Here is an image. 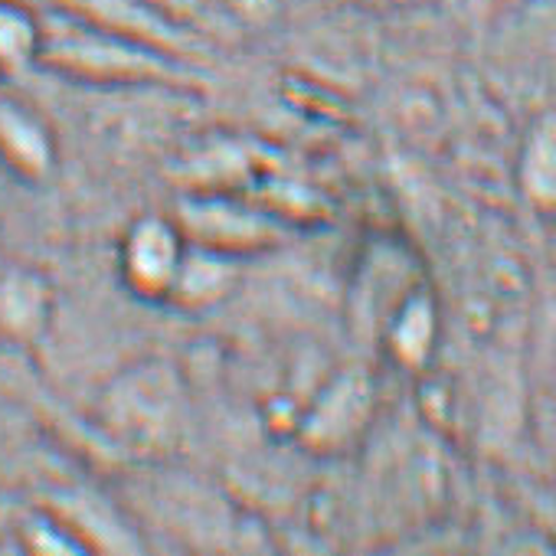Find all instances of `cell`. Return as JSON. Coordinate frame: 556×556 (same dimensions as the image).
I'll return each instance as SVG.
<instances>
[{
    "instance_id": "obj_3",
    "label": "cell",
    "mask_w": 556,
    "mask_h": 556,
    "mask_svg": "<svg viewBox=\"0 0 556 556\" xmlns=\"http://www.w3.org/2000/svg\"><path fill=\"white\" fill-rule=\"evenodd\" d=\"M190 239L170 216H138L118 239L122 286L144 302H167Z\"/></svg>"
},
{
    "instance_id": "obj_12",
    "label": "cell",
    "mask_w": 556,
    "mask_h": 556,
    "mask_svg": "<svg viewBox=\"0 0 556 556\" xmlns=\"http://www.w3.org/2000/svg\"><path fill=\"white\" fill-rule=\"evenodd\" d=\"M216 17H226L236 27H265L278 14V0H210Z\"/></svg>"
},
{
    "instance_id": "obj_5",
    "label": "cell",
    "mask_w": 556,
    "mask_h": 556,
    "mask_svg": "<svg viewBox=\"0 0 556 556\" xmlns=\"http://www.w3.org/2000/svg\"><path fill=\"white\" fill-rule=\"evenodd\" d=\"M56 321V289L34 265H0V344L37 348Z\"/></svg>"
},
{
    "instance_id": "obj_6",
    "label": "cell",
    "mask_w": 556,
    "mask_h": 556,
    "mask_svg": "<svg viewBox=\"0 0 556 556\" xmlns=\"http://www.w3.org/2000/svg\"><path fill=\"white\" fill-rule=\"evenodd\" d=\"M0 161L24 184H43L60 164L50 122L27 102L0 96Z\"/></svg>"
},
{
    "instance_id": "obj_10",
    "label": "cell",
    "mask_w": 556,
    "mask_h": 556,
    "mask_svg": "<svg viewBox=\"0 0 556 556\" xmlns=\"http://www.w3.org/2000/svg\"><path fill=\"white\" fill-rule=\"evenodd\" d=\"M43 17L21 0H0V76H14L40 63Z\"/></svg>"
},
{
    "instance_id": "obj_9",
    "label": "cell",
    "mask_w": 556,
    "mask_h": 556,
    "mask_svg": "<svg viewBox=\"0 0 556 556\" xmlns=\"http://www.w3.org/2000/svg\"><path fill=\"white\" fill-rule=\"evenodd\" d=\"M517 184L533 210L556 216V115L530 125L517 161Z\"/></svg>"
},
{
    "instance_id": "obj_2",
    "label": "cell",
    "mask_w": 556,
    "mask_h": 556,
    "mask_svg": "<svg viewBox=\"0 0 556 556\" xmlns=\"http://www.w3.org/2000/svg\"><path fill=\"white\" fill-rule=\"evenodd\" d=\"M40 63L92 86H144L170 79V60L157 47L76 14L43 17Z\"/></svg>"
},
{
    "instance_id": "obj_7",
    "label": "cell",
    "mask_w": 556,
    "mask_h": 556,
    "mask_svg": "<svg viewBox=\"0 0 556 556\" xmlns=\"http://www.w3.org/2000/svg\"><path fill=\"white\" fill-rule=\"evenodd\" d=\"M177 223L184 226L190 242L229 255L258 249L271 239V226L268 219H262V213L229 200H197L184 210V216H177Z\"/></svg>"
},
{
    "instance_id": "obj_8",
    "label": "cell",
    "mask_w": 556,
    "mask_h": 556,
    "mask_svg": "<svg viewBox=\"0 0 556 556\" xmlns=\"http://www.w3.org/2000/svg\"><path fill=\"white\" fill-rule=\"evenodd\" d=\"M236 282H239L236 255L190 242L184 265L177 271V282L167 295V305L180 312H206L223 305L236 292Z\"/></svg>"
},
{
    "instance_id": "obj_4",
    "label": "cell",
    "mask_w": 556,
    "mask_h": 556,
    "mask_svg": "<svg viewBox=\"0 0 556 556\" xmlns=\"http://www.w3.org/2000/svg\"><path fill=\"white\" fill-rule=\"evenodd\" d=\"M370 409H374V387L367 374L344 370L315 393L305 416L299 419V439L302 445L321 455L341 452L370 422Z\"/></svg>"
},
{
    "instance_id": "obj_1",
    "label": "cell",
    "mask_w": 556,
    "mask_h": 556,
    "mask_svg": "<svg viewBox=\"0 0 556 556\" xmlns=\"http://www.w3.org/2000/svg\"><path fill=\"white\" fill-rule=\"evenodd\" d=\"M99 429L125 452L154 458L177 445L187 422V390L167 357H141L118 370L96 400Z\"/></svg>"
},
{
    "instance_id": "obj_11",
    "label": "cell",
    "mask_w": 556,
    "mask_h": 556,
    "mask_svg": "<svg viewBox=\"0 0 556 556\" xmlns=\"http://www.w3.org/2000/svg\"><path fill=\"white\" fill-rule=\"evenodd\" d=\"M435 341V315L432 305L419 295H409L403 305L390 312L387 321V344L403 364H422Z\"/></svg>"
}]
</instances>
